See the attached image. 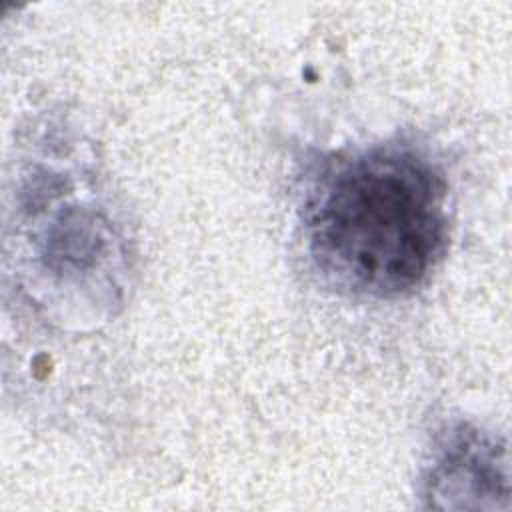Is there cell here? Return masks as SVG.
I'll return each instance as SVG.
<instances>
[{
	"instance_id": "6da1fadb",
	"label": "cell",
	"mask_w": 512,
	"mask_h": 512,
	"mask_svg": "<svg viewBox=\"0 0 512 512\" xmlns=\"http://www.w3.org/2000/svg\"><path fill=\"white\" fill-rule=\"evenodd\" d=\"M304 236L316 270L336 288L372 298L410 294L446 246V182L408 146L332 160L306 194Z\"/></svg>"
},
{
	"instance_id": "7a4b0ae2",
	"label": "cell",
	"mask_w": 512,
	"mask_h": 512,
	"mask_svg": "<svg viewBox=\"0 0 512 512\" xmlns=\"http://www.w3.org/2000/svg\"><path fill=\"white\" fill-rule=\"evenodd\" d=\"M424 482L434 508H498L510 494L506 448L460 426L440 442Z\"/></svg>"
}]
</instances>
